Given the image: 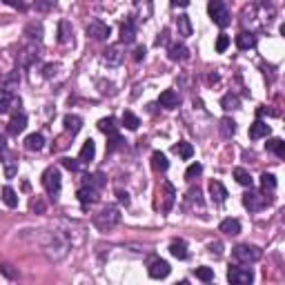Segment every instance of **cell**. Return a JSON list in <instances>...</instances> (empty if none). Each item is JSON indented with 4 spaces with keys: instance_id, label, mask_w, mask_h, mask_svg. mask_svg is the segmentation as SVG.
<instances>
[{
    "instance_id": "21",
    "label": "cell",
    "mask_w": 285,
    "mask_h": 285,
    "mask_svg": "<svg viewBox=\"0 0 285 285\" xmlns=\"http://www.w3.org/2000/svg\"><path fill=\"white\" fill-rule=\"evenodd\" d=\"M236 47L239 49H252V47H256V36H254L252 32H241L239 36H236Z\"/></svg>"
},
{
    "instance_id": "6",
    "label": "cell",
    "mask_w": 285,
    "mask_h": 285,
    "mask_svg": "<svg viewBox=\"0 0 285 285\" xmlns=\"http://www.w3.org/2000/svg\"><path fill=\"white\" fill-rule=\"evenodd\" d=\"M227 281L232 285H250L254 281V274L250 267H229L227 270Z\"/></svg>"
},
{
    "instance_id": "24",
    "label": "cell",
    "mask_w": 285,
    "mask_h": 285,
    "mask_svg": "<svg viewBox=\"0 0 285 285\" xmlns=\"http://www.w3.org/2000/svg\"><path fill=\"white\" fill-rule=\"evenodd\" d=\"M167 167H169L167 156H165L163 152H154V154H152V169H154V172H167Z\"/></svg>"
},
{
    "instance_id": "2",
    "label": "cell",
    "mask_w": 285,
    "mask_h": 285,
    "mask_svg": "<svg viewBox=\"0 0 285 285\" xmlns=\"http://www.w3.org/2000/svg\"><path fill=\"white\" fill-rule=\"evenodd\" d=\"M263 252L256 248V245H236V248L232 250V258L239 265H252V263L261 261Z\"/></svg>"
},
{
    "instance_id": "53",
    "label": "cell",
    "mask_w": 285,
    "mask_h": 285,
    "mask_svg": "<svg viewBox=\"0 0 285 285\" xmlns=\"http://www.w3.org/2000/svg\"><path fill=\"white\" fill-rule=\"evenodd\" d=\"M54 69H56V67H54V65H47V67H45V76H47V78H52Z\"/></svg>"
},
{
    "instance_id": "39",
    "label": "cell",
    "mask_w": 285,
    "mask_h": 285,
    "mask_svg": "<svg viewBox=\"0 0 285 285\" xmlns=\"http://www.w3.org/2000/svg\"><path fill=\"white\" fill-rule=\"evenodd\" d=\"M123 125L127 127V129H138V125H140V118L136 116V114H131V112H125L123 114Z\"/></svg>"
},
{
    "instance_id": "4",
    "label": "cell",
    "mask_w": 285,
    "mask_h": 285,
    "mask_svg": "<svg viewBox=\"0 0 285 285\" xmlns=\"http://www.w3.org/2000/svg\"><path fill=\"white\" fill-rule=\"evenodd\" d=\"M207 11H210V18L214 20V25H219L221 29H225L229 23H232L229 9L225 7L223 0H210V7H207Z\"/></svg>"
},
{
    "instance_id": "42",
    "label": "cell",
    "mask_w": 285,
    "mask_h": 285,
    "mask_svg": "<svg viewBox=\"0 0 285 285\" xmlns=\"http://www.w3.org/2000/svg\"><path fill=\"white\" fill-rule=\"evenodd\" d=\"M227 47H229V36H227V33H221V36L216 38V52L223 54Z\"/></svg>"
},
{
    "instance_id": "29",
    "label": "cell",
    "mask_w": 285,
    "mask_h": 285,
    "mask_svg": "<svg viewBox=\"0 0 285 285\" xmlns=\"http://www.w3.org/2000/svg\"><path fill=\"white\" fill-rule=\"evenodd\" d=\"M25 36H27L29 40H33V42H40V38H42V25L40 23H29L27 27H25Z\"/></svg>"
},
{
    "instance_id": "32",
    "label": "cell",
    "mask_w": 285,
    "mask_h": 285,
    "mask_svg": "<svg viewBox=\"0 0 285 285\" xmlns=\"http://www.w3.org/2000/svg\"><path fill=\"white\" fill-rule=\"evenodd\" d=\"M219 129H221V134H223V138H232V136L236 134V123H234L232 118H227V116H225L223 121H221Z\"/></svg>"
},
{
    "instance_id": "35",
    "label": "cell",
    "mask_w": 285,
    "mask_h": 285,
    "mask_svg": "<svg viewBox=\"0 0 285 285\" xmlns=\"http://www.w3.org/2000/svg\"><path fill=\"white\" fill-rule=\"evenodd\" d=\"M234 178H236V183H239V185H243V187H252V176H250L248 169L236 167V169H234Z\"/></svg>"
},
{
    "instance_id": "19",
    "label": "cell",
    "mask_w": 285,
    "mask_h": 285,
    "mask_svg": "<svg viewBox=\"0 0 285 285\" xmlns=\"http://www.w3.org/2000/svg\"><path fill=\"white\" fill-rule=\"evenodd\" d=\"M219 229L223 234H227V236H236V234H241V221L239 219H225V221H221Z\"/></svg>"
},
{
    "instance_id": "48",
    "label": "cell",
    "mask_w": 285,
    "mask_h": 285,
    "mask_svg": "<svg viewBox=\"0 0 285 285\" xmlns=\"http://www.w3.org/2000/svg\"><path fill=\"white\" fill-rule=\"evenodd\" d=\"M116 196H118V201H121L123 205H129V194H127V192H123V190H118V192H116Z\"/></svg>"
},
{
    "instance_id": "41",
    "label": "cell",
    "mask_w": 285,
    "mask_h": 285,
    "mask_svg": "<svg viewBox=\"0 0 285 285\" xmlns=\"http://www.w3.org/2000/svg\"><path fill=\"white\" fill-rule=\"evenodd\" d=\"M201 174H203V165H201V163H192L190 167H187L185 178H187V181H194V178L201 176Z\"/></svg>"
},
{
    "instance_id": "34",
    "label": "cell",
    "mask_w": 285,
    "mask_h": 285,
    "mask_svg": "<svg viewBox=\"0 0 285 285\" xmlns=\"http://www.w3.org/2000/svg\"><path fill=\"white\" fill-rule=\"evenodd\" d=\"M239 103H241L239 96H236V94H232V92L225 94L223 98H221V107H223L225 112H229V109H236V107H239Z\"/></svg>"
},
{
    "instance_id": "7",
    "label": "cell",
    "mask_w": 285,
    "mask_h": 285,
    "mask_svg": "<svg viewBox=\"0 0 285 285\" xmlns=\"http://www.w3.org/2000/svg\"><path fill=\"white\" fill-rule=\"evenodd\" d=\"M147 272H150L152 279H167L169 272H172V267H169V263L163 261V258H152Z\"/></svg>"
},
{
    "instance_id": "52",
    "label": "cell",
    "mask_w": 285,
    "mask_h": 285,
    "mask_svg": "<svg viewBox=\"0 0 285 285\" xmlns=\"http://www.w3.org/2000/svg\"><path fill=\"white\" fill-rule=\"evenodd\" d=\"M169 2H172L174 7H187L190 5V0H169Z\"/></svg>"
},
{
    "instance_id": "12",
    "label": "cell",
    "mask_w": 285,
    "mask_h": 285,
    "mask_svg": "<svg viewBox=\"0 0 285 285\" xmlns=\"http://www.w3.org/2000/svg\"><path fill=\"white\" fill-rule=\"evenodd\" d=\"M76 196H78V201L83 203V205H92V203L98 201V190L92 185H83L78 192H76Z\"/></svg>"
},
{
    "instance_id": "3",
    "label": "cell",
    "mask_w": 285,
    "mask_h": 285,
    "mask_svg": "<svg viewBox=\"0 0 285 285\" xmlns=\"http://www.w3.org/2000/svg\"><path fill=\"white\" fill-rule=\"evenodd\" d=\"M61 185H63V176L58 167H47L42 172V187L47 190V194L56 201L58 194H61Z\"/></svg>"
},
{
    "instance_id": "22",
    "label": "cell",
    "mask_w": 285,
    "mask_h": 285,
    "mask_svg": "<svg viewBox=\"0 0 285 285\" xmlns=\"http://www.w3.org/2000/svg\"><path fill=\"white\" fill-rule=\"evenodd\" d=\"M38 49H36V45H32V47H27V49H23V52L18 54V61H20V65L23 67H29L33 61H38Z\"/></svg>"
},
{
    "instance_id": "47",
    "label": "cell",
    "mask_w": 285,
    "mask_h": 285,
    "mask_svg": "<svg viewBox=\"0 0 285 285\" xmlns=\"http://www.w3.org/2000/svg\"><path fill=\"white\" fill-rule=\"evenodd\" d=\"M169 42V29H163V32L158 33V38H156V45L158 47H165Z\"/></svg>"
},
{
    "instance_id": "45",
    "label": "cell",
    "mask_w": 285,
    "mask_h": 285,
    "mask_svg": "<svg viewBox=\"0 0 285 285\" xmlns=\"http://www.w3.org/2000/svg\"><path fill=\"white\" fill-rule=\"evenodd\" d=\"M45 210H47L45 201H42L40 196L33 198V201H32V212H36V214H45Z\"/></svg>"
},
{
    "instance_id": "20",
    "label": "cell",
    "mask_w": 285,
    "mask_h": 285,
    "mask_svg": "<svg viewBox=\"0 0 285 285\" xmlns=\"http://www.w3.org/2000/svg\"><path fill=\"white\" fill-rule=\"evenodd\" d=\"M94 156H96V143H94L92 138H87L85 140V145H83V150H80V154H78V160L80 163H92Z\"/></svg>"
},
{
    "instance_id": "26",
    "label": "cell",
    "mask_w": 285,
    "mask_h": 285,
    "mask_svg": "<svg viewBox=\"0 0 285 285\" xmlns=\"http://www.w3.org/2000/svg\"><path fill=\"white\" fill-rule=\"evenodd\" d=\"M176 27H178V36L187 38V36H192V23H190V16H178L176 18Z\"/></svg>"
},
{
    "instance_id": "46",
    "label": "cell",
    "mask_w": 285,
    "mask_h": 285,
    "mask_svg": "<svg viewBox=\"0 0 285 285\" xmlns=\"http://www.w3.org/2000/svg\"><path fill=\"white\" fill-rule=\"evenodd\" d=\"M63 165H65L69 172H78L80 167V160H74V158H63Z\"/></svg>"
},
{
    "instance_id": "15",
    "label": "cell",
    "mask_w": 285,
    "mask_h": 285,
    "mask_svg": "<svg viewBox=\"0 0 285 285\" xmlns=\"http://www.w3.org/2000/svg\"><path fill=\"white\" fill-rule=\"evenodd\" d=\"M63 125H65V131L71 136H76L80 131V127H83V118L76 116V114H67L65 118H63Z\"/></svg>"
},
{
    "instance_id": "1",
    "label": "cell",
    "mask_w": 285,
    "mask_h": 285,
    "mask_svg": "<svg viewBox=\"0 0 285 285\" xmlns=\"http://www.w3.org/2000/svg\"><path fill=\"white\" fill-rule=\"evenodd\" d=\"M118 223H121V210H118L116 205L103 207L98 214L94 216V225H96L98 229H103V232H107V229L116 227Z\"/></svg>"
},
{
    "instance_id": "13",
    "label": "cell",
    "mask_w": 285,
    "mask_h": 285,
    "mask_svg": "<svg viewBox=\"0 0 285 285\" xmlns=\"http://www.w3.org/2000/svg\"><path fill=\"white\" fill-rule=\"evenodd\" d=\"M190 58V49H187L185 45H181V42H174V45H169V61L174 63H183Z\"/></svg>"
},
{
    "instance_id": "50",
    "label": "cell",
    "mask_w": 285,
    "mask_h": 285,
    "mask_svg": "<svg viewBox=\"0 0 285 285\" xmlns=\"http://www.w3.org/2000/svg\"><path fill=\"white\" fill-rule=\"evenodd\" d=\"M5 2H7V5H9V7H14V9H20V11L25 9V5H23V2H20V0H5Z\"/></svg>"
},
{
    "instance_id": "9",
    "label": "cell",
    "mask_w": 285,
    "mask_h": 285,
    "mask_svg": "<svg viewBox=\"0 0 285 285\" xmlns=\"http://www.w3.org/2000/svg\"><path fill=\"white\" fill-rule=\"evenodd\" d=\"M20 85V74L18 71H9V74H0V94H14Z\"/></svg>"
},
{
    "instance_id": "28",
    "label": "cell",
    "mask_w": 285,
    "mask_h": 285,
    "mask_svg": "<svg viewBox=\"0 0 285 285\" xmlns=\"http://www.w3.org/2000/svg\"><path fill=\"white\" fill-rule=\"evenodd\" d=\"M98 129L103 131V134H107V136L116 134V129H118V125H116V118H114V116L100 118V121H98Z\"/></svg>"
},
{
    "instance_id": "49",
    "label": "cell",
    "mask_w": 285,
    "mask_h": 285,
    "mask_svg": "<svg viewBox=\"0 0 285 285\" xmlns=\"http://www.w3.org/2000/svg\"><path fill=\"white\" fill-rule=\"evenodd\" d=\"M145 54H147L145 47H136V52H134V61H143V58H145Z\"/></svg>"
},
{
    "instance_id": "14",
    "label": "cell",
    "mask_w": 285,
    "mask_h": 285,
    "mask_svg": "<svg viewBox=\"0 0 285 285\" xmlns=\"http://www.w3.org/2000/svg\"><path fill=\"white\" fill-rule=\"evenodd\" d=\"M136 40V25L131 18H127L125 23L121 25V42H125V45H129V42Z\"/></svg>"
},
{
    "instance_id": "54",
    "label": "cell",
    "mask_w": 285,
    "mask_h": 285,
    "mask_svg": "<svg viewBox=\"0 0 285 285\" xmlns=\"http://www.w3.org/2000/svg\"><path fill=\"white\" fill-rule=\"evenodd\" d=\"M7 150V143H5V136L0 134V152H5Z\"/></svg>"
},
{
    "instance_id": "23",
    "label": "cell",
    "mask_w": 285,
    "mask_h": 285,
    "mask_svg": "<svg viewBox=\"0 0 285 285\" xmlns=\"http://www.w3.org/2000/svg\"><path fill=\"white\" fill-rule=\"evenodd\" d=\"M210 194L216 203H225V198H227V190L223 187L221 181H210Z\"/></svg>"
},
{
    "instance_id": "51",
    "label": "cell",
    "mask_w": 285,
    "mask_h": 285,
    "mask_svg": "<svg viewBox=\"0 0 285 285\" xmlns=\"http://www.w3.org/2000/svg\"><path fill=\"white\" fill-rule=\"evenodd\" d=\"M210 252L216 254V256H221V243H212L210 245Z\"/></svg>"
},
{
    "instance_id": "5",
    "label": "cell",
    "mask_w": 285,
    "mask_h": 285,
    "mask_svg": "<svg viewBox=\"0 0 285 285\" xmlns=\"http://www.w3.org/2000/svg\"><path fill=\"white\" fill-rule=\"evenodd\" d=\"M270 203H272V198L267 196L265 192H256L252 187H250V192L243 196V205L248 207L250 212H261V210H265Z\"/></svg>"
},
{
    "instance_id": "40",
    "label": "cell",
    "mask_w": 285,
    "mask_h": 285,
    "mask_svg": "<svg viewBox=\"0 0 285 285\" xmlns=\"http://www.w3.org/2000/svg\"><path fill=\"white\" fill-rule=\"evenodd\" d=\"M194 274H196V279L198 281H203V283H210L212 279H214V270H212V267H196V272H194Z\"/></svg>"
},
{
    "instance_id": "44",
    "label": "cell",
    "mask_w": 285,
    "mask_h": 285,
    "mask_svg": "<svg viewBox=\"0 0 285 285\" xmlns=\"http://www.w3.org/2000/svg\"><path fill=\"white\" fill-rule=\"evenodd\" d=\"M121 145H123L121 136H118V134H112V138H109V143H107V154H112V152H116Z\"/></svg>"
},
{
    "instance_id": "33",
    "label": "cell",
    "mask_w": 285,
    "mask_h": 285,
    "mask_svg": "<svg viewBox=\"0 0 285 285\" xmlns=\"http://www.w3.org/2000/svg\"><path fill=\"white\" fill-rule=\"evenodd\" d=\"M163 190H165V205H163V212H169L174 205V196H176V190H174L172 183H163Z\"/></svg>"
},
{
    "instance_id": "27",
    "label": "cell",
    "mask_w": 285,
    "mask_h": 285,
    "mask_svg": "<svg viewBox=\"0 0 285 285\" xmlns=\"http://www.w3.org/2000/svg\"><path fill=\"white\" fill-rule=\"evenodd\" d=\"M265 150L267 152H274L279 158H285V143L281 138H270L265 143Z\"/></svg>"
},
{
    "instance_id": "16",
    "label": "cell",
    "mask_w": 285,
    "mask_h": 285,
    "mask_svg": "<svg viewBox=\"0 0 285 285\" xmlns=\"http://www.w3.org/2000/svg\"><path fill=\"white\" fill-rule=\"evenodd\" d=\"M16 107H20L18 96H14V94H0V114H7Z\"/></svg>"
},
{
    "instance_id": "10",
    "label": "cell",
    "mask_w": 285,
    "mask_h": 285,
    "mask_svg": "<svg viewBox=\"0 0 285 285\" xmlns=\"http://www.w3.org/2000/svg\"><path fill=\"white\" fill-rule=\"evenodd\" d=\"M103 61L107 63L109 67H118L123 61H125V52H123V47H121V45L107 47V49L103 52Z\"/></svg>"
},
{
    "instance_id": "25",
    "label": "cell",
    "mask_w": 285,
    "mask_h": 285,
    "mask_svg": "<svg viewBox=\"0 0 285 285\" xmlns=\"http://www.w3.org/2000/svg\"><path fill=\"white\" fill-rule=\"evenodd\" d=\"M25 147H27L29 152H40L42 147H45V138H42V134H29L27 140H25Z\"/></svg>"
},
{
    "instance_id": "37",
    "label": "cell",
    "mask_w": 285,
    "mask_h": 285,
    "mask_svg": "<svg viewBox=\"0 0 285 285\" xmlns=\"http://www.w3.org/2000/svg\"><path fill=\"white\" fill-rule=\"evenodd\" d=\"M174 152H176L178 156H181V158H192V154H194V147L190 145V143H185V140H181V143H178V145H174Z\"/></svg>"
},
{
    "instance_id": "43",
    "label": "cell",
    "mask_w": 285,
    "mask_h": 285,
    "mask_svg": "<svg viewBox=\"0 0 285 285\" xmlns=\"http://www.w3.org/2000/svg\"><path fill=\"white\" fill-rule=\"evenodd\" d=\"M87 185L96 187V190H100V187L105 185V176L103 174H94V176H87Z\"/></svg>"
},
{
    "instance_id": "36",
    "label": "cell",
    "mask_w": 285,
    "mask_h": 285,
    "mask_svg": "<svg viewBox=\"0 0 285 285\" xmlns=\"http://www.w3.org/2000/svg\"><path fill=\"white\" fill-rule=\"evenodd\" d=\"M2 201H5L7 207H18V194L11 190V187H2Z\"/></svg>"
},
{
    "instance_id": "8",
    "label": "cell",
    "mask_w": 285,
    "mask_h": 285,
    "mask_svg": "<svg viewBox=\"0 0 285 285\" xmlns=\"http://www.w3.org/2000/svg\"><path fill=\"white\" fill-rule=\"evenodd\" d=\"M109 33H112V29H109V25L100 23V20H94V23L87 25V36L94 38V40H107Z\"/></svg>"
},
{
    "instance_id": "17",
    "label": "cell",
    "mask_w": 285,
    "mask_h": 285,
    "mask_svg": "<svg viewBox=\"0 0 285 285\" xmlns=\"http://www.w3.org/2000/svg\"><path fill=\"white\" fill-rule=\"evenodd\" d=\"M25 127H27V116H25V114H14L7 129H9L11 136H18V134H23V131H25Z\"/></svg>"
},
{
    "instance_id": "38",
    "label": "cell",
    "mask_w": 285,
    "mask_h": 285,
    "mask_svg": "<svg viewBox=\"0 0 285 285\" xmlns=\"http://www.w3.org/2000/svg\"><path fill=\"white\" fill-rule=\"evenodd\" d=\"M261 187H263V192H274L276 190V176L274 174H263L261 176Z\"/></svg>"
},
{
    "instance_id": "18",
    "label": "cell",
    "mask_w": 285,
    "mask_h": 285,
    "mask_svg": "<svg viewBox=\"0 0 285 285\" xmlns=\"http://www.w3.org/2000/svg\"><path fill=\"white\" fill-rule=\"evenodd\" d=\"M265 136H270V125H267L265 121H254L252 125H250V138L252 140L265 138Z\"/></svg>"
},
{
    "instance_id": "30",
    "label": "cell",
    "mask_w": 285,
    "mask_h": 285,
    "mask_svg": "<svg viewBox=\"0 0 285 285\" xmlns=\"http://www.w3.org/2000/svg\"><path fill=\"white\" fill-rule=\"evenodd\" d=\"M169 254H172L174 258H178V261H185L187 258V245L183 243V241H174V243L169 245Z\"/></svg>"
},
{
    "instance_id": "31",
    "label": "cell",
    "mask_w": 285,
    "mask_h": 285,
    "mask_svg": "<svg viewBox=\"0 0 285 285\" xmlns=\"http://www.w3.org/2000/svg\"><path fill=\"white\" fill-rule=\"evenodd\" d=\"M71 40V25L67 20H61L58 23V42L61 45H67Z\"/></svg>"
},
{
    "instance_id": "11",
    "label": "cell",
    "mask_w": 285,
    "mask_h": 285,
    "mask_svg": "<svg viewBox=\"0 0 285 285\" xmlns=\"http://www.w3.org/2000/svg\"><path fill=\"white\" fill-rule=\"evenodd\" d=\"M158 103H160V107H165V109H176L178 105H181V96H178L174 89H165L158 96Z\"/></svg>"
}]
</instances>
